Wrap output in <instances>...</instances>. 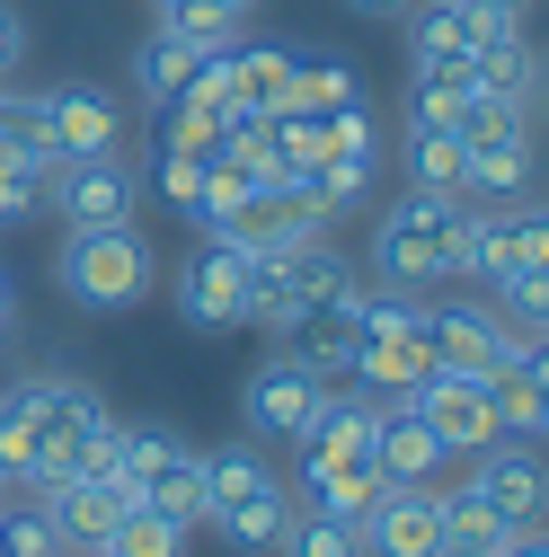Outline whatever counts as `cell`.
Masks as SVG:
<instances>
[{
  "label": "cell",
  "mask_w": 549,
  "mask_h": 557,
  "mask_svg": "<svg viewBox=\"0 0 549 557\" xmlns=\"http://www.w3.org/2000/svg\"><path fill=\"white\" fill-rule=\"evenodd\" d=\"M204 10H222V18H257L266 0H204Z\"/></svg>",
  "instance_id": "obj_37"
},
{
  "label": "cell",
  "mask_w": 549,
  "mask_h": 557,
  "mask_svg": "<svg viewBox=\"0 0 549 557\" xmlns=\"http://www.w3.org/2000/svg\"><path fill=\"white\" fill-rule=\"evenodd\" d=\"M346 10H364V18H390V10H407V0H346Z\"/></svg>",
  "instance_id": "obj_39"
},
{
  "label": "cell",
  "mask_w": 549,
  "mask_h": 557,
  "mask_svg": "<svg viewBox=\"0 0 549 557\" xmlns=\"http://www.w3.org/2000/svg\"><path fill=\"white\" fill-rule=\"evenodd\" d=\"M274 557H364V540L346 531V522H337V513H293V531H284V548H274Z\"/></svg>",
  "instance_id": "obj_32"
},
{
  "label": "cell",
  "mask_w": 549,
  "mask_h": 557,
  "mask_svg": "<svg viewBox=\"0 0 549 557\" xmlns=\"http://www.w3.org/2000/svg\"><path fill=\"white\" fill-rule=\"evenodd\" d=\"M36 213H45V177H27V169L0 160V231H19V222H36Z\"/></svg>",
  "instance_id": "obj_35"
},
{
  "label": "cell",
  "mask_w": 549,
  "mask_h": 557,
  "mask_svg": "<svg viewBox=\"0 0 549 557\" xmlns=\"http://www.w3.org/2000/svg\"><path fill=\"white\" fill-rule=\"evenodd\" d=\"M302 186H310V203H319V213L337 222V213H355V203L373 195V160H319Z\"/></svg>",
  "instance_id": "obj_31"
},
{
  "label": "cell",
  "mask_w": 549,
  "mask_h": 557,
  "mask_svg": "<svg viewBox=\"0 0 549 557\" xmlns=\"http://www.w3.org/2000/svg\"><path fill=\"white\" fill-rule=\"evenodd\" d=\"M0 505H10V478H0Z\"/></svg>",
  "instance_id": "obj_42"
},
{
  "label": "cell",
  "mask_w": 549,
  "mask_h": 557,
  "mask_svg": "<svg viewBox=\"0 0 549 557\" xmlns=\"http://www.w3.org/2000/svg\"><path fill=\"white\" fill-rule=\"evenodd\" d=\"M240 301H248V257L222 231H204V248L178 265V319L222 336V327H240Z\"/></svg>",
  "instance_id": "obj_6"
},
{
  "label": "cell",
  "mask_w": 549,
  "mask_h": 557,
  "mask_svg": "<svg viewBox=\"0 0 549 557\" xmlns=\"http://www.w3.org/2000/svg\"><path fill=\"white\" fill-rule=\"evenodd\" d=\"M195 62H204V45H186L178 27H151V36H143V53H133V89H143V107H169V98H186Z\"/></svg>",
  "instance_id": "obj_21"
},
{
  "label": "cell",
  "mask_w": 549,
  "mask_h": 557,
  "mask_svg": "<svg viewBox=\"0 0 549 557\" xmlns=\"http://www.w3.org/2000/svg\"><path fill=\"white\" fill-rule=\"evenodd\" d=\"M346 98H364L355 62H310V53H302V72H293V107H346Z\"/></svg>",
  "instance_id": "obj_33"
},
{
  "label": "cell",
  "mask_w": 549,
  "mask_h": 557,
  "mask_svg": "<svg viewBox=\"0 0 549 557\" xmlns=\"http://www.w3.org/2000/svg\"><path fill=\"white\" fill-rule=\"evenodd\" d=\"M98 557H186V522H169V513H151V505H124V522L107 531Z\"/></svg>",
  "instance_id": "obj_26"
},
{
  "label": "cell",
  "mask_w": 549,
  "mask_h": 557,
  "mask_svg": "<svg viewBox=\"0 0 549 557\" xmlns=\"http://www.w3.org/2000/svg\"><path fill=\"white\" fill-rule=\"evenodd\" d=\"M469 496L478 505H497L505 522H540L549 505V469H540V443H488V451H469Z\"/></svg>",
  "instance_id": "obj_9"
},
{
  "label": "cell",
  "mask_w": 549,
  "mask_h": 557,
  "mask_svg": "<svg viewBox=\"0 0 549 557\" xmlns=\"http://www.w3.org/2000/svg\"><path fill=\"white\" fill-rule=\"evenodd\" d=\"M178 443H186L178 425H115V486H124V496H143L151 469H160Z\"/></svg>",
  "instance_id": "obj_28"
},
{
  "label": "cell",
  "mask_w": 549,
  "mask_h": 557,
  "mask_svg": "<svg viewBox=\"0 0 549 557\" xmlns=\"http://www.w3.org/2000/svg\"><path fill=\"white\" fill-rule=\"evenodd\" d=\"M45 133L62 160H98V151H124V107L89 81H62V89H45Z\"/></svg>",
  "instance_id": "obj_11"
},
{
  "label": "cell",
  "mask_w": 549,
  "mask_h": 557,
  "mask_svg": "<svg viewBox=\"0 0 549 557\" xmlns=\"http://www.w3.org/2000/svg\"><path fill=\"white\" fill-rule=\"evenodd\" d=\"M523 522H505L497 505H478L469 486H443V548L435 557H505Z\"/></svg>",
  "instance_id": "obj_16"
},
{
  "label": "cell",
  "mask_w": 549,
  "mask_h": 557,
  "mask_svg": "<svg viewBox=\"0 0 549 557\" xmlns=\"http://www.w3.org/2000/svg\"><path fill=\"white\" fill-rule=\"evenodd\" d=\"M435 425V443L452 451V460H469V451H488V443H505V425H497V398H488V381H469V372H435L417 398H407Z\"/></svg>",
  "instance_id": "obj_7"
},
{
  "label": "cell",
  "mask_w": 549,
  "mask_h": 557,
  "mask_svg": "<svg viewBox=\"0 0 549 557\" xmlns=\"http://www.w3.org/2000/svg\"><path fill=\"white\" fill-rule=\"evenodd\" d=\"M293 72H302V53H284V45H231V107H257V115L293 107Z\"/></svg>",
  "instance_id": "obj_18"
},
{
  "label": "cell",
  "mask_w": 549,
  "mask_h": 557,
  "mask_svg": "<svg viewBox=\"0 0 549 557\" xmlns=\"http://www.w3.org/2000/svg\"><path fill=\"white\" fill-rule=\"evenodd\" d=\"M293 496L284 486H257V496H240V505H222L213 513V531H222V548H240V557H274L284 548V531H293Z\"/></svg>",
  "instance_id": "obj_15"
},
{
  "label": "cell",
  "mask_w": 549,
  "mask_h": 557,
  "mask_svg": "<svg viewBox=\"0 0 549 557\" xmlns=\"http://www.w3.org/2000/svg\"><path fill=\"white\" fill-rule=\"evenodd\" d=\"M426 345H435V372H469V381H497L514 355H532V327H505L497 301H435L426 310Z\"/></svg>",
  "instance_id": "obj_3"
},
{
  "label": "cell",
  "mask_w": 549,
  "mask_h": 557,
  "mask_svg": "<svg viewBox=\"0 0 549 557\" xmlns=\"http://www.w3.org/2000/svg\"><path fill=\"white\" fill-rule=\"evenodd\" d=\"M505 557H540V522H523V531H514V548H505Z\"/></svg>",
  "instance_id": "obj_38"
},
{
  "label": "cell",
  "mask_w": 549,
  "mask_h": 557,
  "mask_svg": "<svg viewBox=\"0 0 549 557\" xmlns=\"http://www.w3.org/2000/svg\"><path fill=\"white\" fill-rule=\"evenodd\" d=\"M53 284L72 293L81 310H133V301H151L160 257H151L143 222H124V231H72L62 257H53Z\"/></svg>",
  "instance_id": "obj_2"
},
{
  "label": "cell",
  "mask_w": 549,
  "mask_h": 557,
  "mask_svg": "<svg viewBox=\"0 0 549 557\" xmlns=\"http://www.w3.org/2000/svg\"><path fill=\"white\" fill-rule=\"evenodd\" d=\"M0 557H72L53 531V513L27 496V505H0Z\"/></svg>",
  "instance_id": "obj_30"
},
{
  "label": "cell",
  "mask_w": 549,
  "mask_h": 557,
  "mask_svg": "<svg viewBox=\"0 0 549 557\" xmlns=\"http://www.w3.org/2000/svg\"><path fill=\"white\" fill-rule=\"evenodd\" d=\"M133 505H151V513H169V522H204V469H195V443H178L160 469H151V486H143V496H133Z\"/></svg>",
  "instance_id": "obj_22"
},
{
  "label": "cell",
  "mask_w": 549,
  "mask_h": 557,
  "mask_svg": "<svg viewBox=\"0 0 549 557\" xmlns=\"http://www.w3.org/2000/svg\"><path fill=\"white\" fill-rule=\"evenodd\" d=\"M45 213H62V231H124V222H143V177H133L124 151L62 160L45 177Z\"/></svg>",
  "instance_id": "obj_4"
},
{
  "label": "cell",
  "mask_w": 549,
  "mask_h": 557,
  "mask_svg": "<svg viewBox=\"0 0 549 557\" xmlns=\"http://www.w3.org/2000/svg\"><path fill=\"white\" fill-rule=\"evenodd\" d=\"M540 160H532V133L523 143H488V151H461V203H532Z\"/></svg>",
  "instance_id": "obj_14"
},
{
  "label": "cell",
  "mask_w": 549,
  "mask_h": 557,
  "mask_svg": "<svg viewBox=\"0 0 549 557\" xmlns=\"http://www.w3.org/2000/svg\"><path fill=\"white\" fill-rule=\"evenodd\" d=\"M452 222H461V195H426L407 186L390 213L373 222V274L390 293H435L452 274Z\"/></svg>",
  "instance_id": "obj_1"
},
{
  "label": "cell",
  "mask_w": 549,
  "mask_h": 557,
  "mask_svg": "<svg viewBox=\"0 0 549 557\" xmlns=\"http://www.w3.org/2000/svg\"><path fill=\"white\" fill-rule=\"evenodd\" d=\"M266 186V169L257 160H240V151H213V160H204V213H195V231H222L231 213H240V203Z\"/></svg>",
  "instance_id": "obj_24"
},
{
  "label": "cell",
  "mask_w": 549,
  "mask_h": 557,
  "mask_svg": "<svg viewBox=\"0 0 549 557\" xmlns=\"http://www.w3.org/2000/svg\"><path fill=\"white\" fill-rule=\"evenodd\" d=\"M488 398H497V425H505V443H540V425H549V389H540V345L532 355H514L497 381H488Z\"/></svg>",
  "instance_id": "obj_19"
},
{
  "label": "cell",
  "mask_w": 549,
  "mask_h": 557,
  "mask_svg": "<svg viewBox=\"0 0 549 557\" xmlns=\"http://www.w3.org/2000/svg\"><path fill=\"white\" fill-rule=\"evenodd\" d=\"M27 72V10L19 0H0V89H10Z\"/></svg>",
  "instance_id": "obj_36"
},
{
  "label": "cell",
  "mask_w": 549,
  "mask_h": 557,
  "mask_svg": "<svg viewBox=\"0 0 549 557\" xmlns=\"http://www.w3.org/2000/svg\"><path fill=\"white\" fill-rule=\"evenodd\" d=\"M284 355H293L302 372H319V381L355 372V319H346V301H337V310H302V319L284 327Z\"/></svg>",
  "instance_id": "obj_17"
},
{
  "label": "cell",
  "mask_w": 549,
  "mask_h": 557,
  "mask_svg": "<svg viewBox=\"0 0 549 557\" xmlns=\"http://www.w3.org/2000/svg\"><path fill=\"white\" fill-rule=\"evenodd\" d=\"M364 557H435L443 548V486H381V505L355 522Z\"/></svg>",
  "instance_id": "obj_8"
},
{
  "label": "cell",
  "mask_w": 549,
  "mask_h": 557,
  "mask_svg": "<svg viewBox=\"0 0 549 557\" xmlns=\"http://www.w3.org/2000/svg\"><path fill=\"white\" fill-rule=\"evenodd\" d=\"M0 336H10V274H0Z\"/></svg>",
  "instance_id": "obj_40"
},
{
  "label": "cell",
  "mask_w": 549,
  "mask_h": 557,
  "mask_svg": "<svg viewBox=\"0 0 549 557\" xmlns=\"http://www.w3.org/2000/svg\"><path fill=\"white\" fill-rule=\"evenodd\" d=\"M399 160H407V186H426V195H461V143H452V133H407Z\"/></svg>",
  "instance_id": "obj_29"
},
{
  "label": "cell",
  "mask_w": 549,
  "mask_h": 557,
  "mask_svg": "<svg viewBox=\"0 0 549 557\" xmlns=\"http://www.w3.org/2000/svg\"><path fill=\"white\" fill-rule=\"evenodd\" d=\"M373 469H381V486H435L443 469H452V451L435 443V425L417 407H381V443H373Z\"/></svg>",
  "instance_id": "obj_13"
},
{
  "label": "cell",
  "mask_w": 549,
  "mask_h": 557,
  "mask_svg": "<svg viewBox=\"0 0 549 557\" xmlns=\"http://www.w3.org/2000/svg\"><path fill=\"white\" fill-rule=\"evenodd\" d=\"M443 62H469V10L461 0L417 10V36H407V72H443Z\"/></svg>",
  "instance_id": "obj_23"
},
{
  "label": "cell",
  "mask_w": 549,
  "mask_h": 557,
  "mask_svg": "<svg viewBox=\"0 0 549 557\" xmlns=\"http://www.w3.org/2000/svg\"><path fill=\"white\" fill-rule=\"evenodd\" d=\"M523 133H532V115H523L514 98H497V89L461 98V115H452V143H461V151H488V143H523Z\"/></svg>",
  "instance_id": "obj_25"
},
{
  "label": "cell",
  "mask_w": 549,
  "mask_h": 557,
  "mask_svg": "<svg viewBox=\"0 0 549 557\" xmlns=\"http://www.w3.org/2000/svg\"><path fill=\"white\" fill-rule=\"evenodd\" d=\"M36 505L53 513V531H62V548H72V557H98V548H107V531L124 522V505H133V496H124L115 478H62L53 496H36Z\"/></svg>",
  "instance_id": "obj_12"
},
{
  "label": "cell",
  "mask_w": 549,
  "mask_h": 557,
  "mask_svg": "<svg viewBox=\"0 0 549 557\" xmlns=\"http://www.w3.org/2000/svg\"><path fill=\"white\" fill-rule=\"evenodd\" d=\"M488 10H514V18H532V0H488Z\"/></svg>",
  "instance_id": "obj_41"
},
{
  "label": "cell",
  "mask_w": 549,
  "mask_h": 557,
  "mask_svg": "<svg viewBox=\"0 0 549 557\" xmlns=\"http://www.w3.org/2000/svg\"><path fill=\"white\" fill-rule=\"evenodd\" d=\"M319 398H328V381L302 372L284 345H274V355L240 381V434H248V443H302L310 416H319Z\"/></svg>",
  "instance_id": "obj_5"
},
{
  "label": "cell",
  "mask_w": 549,
  "mask_h": 557,
  "mask_svg": "<svg viewBox=\"0 0 549 557\" xmlns=\"http://www.w3.org/2000/svg\"><path fill=\"white\" fill-rule=\"evenodd\" d=\"M293 505L337 513V522L355 531V522L381 505V469H373L364 451H319V443H302V486H293Z\"/></svg>",
  "instance_id": "obj_10"
},
{
  "label": "cell",
  "mask_w": 549,
  "mask_h": 557,
  "mask_svg": "<svg viewBox=\"0 0 549 557\" xmlns=\"http://www.w3.org/2000/svg\"><path fill=\"white\" fill-rule=\"evenodd\" d=\"M160 151H178V160H213V151H222V107L169 98V107H160Z\"/></svg>",
  "instance_id": "obj_27"
},
{
  "label": "cell",
  "mask_w": 549,
  "mask_h": 557,
  "mask_svg": "<svg viewBox=\"0 0 549 557\" xmlns=\"http://www.w3.org/2000/svg\"><path fill=\"white\" fill-rule=\"evenodd\" d=\"M195 469H204V522H213L222 505H240V496H257V486H274V469H266V443H222V451H195Z\"/></svg>",
  "instance_id": "obj_20"
},
{
  "label": "cell",
  "mask_w": 549,
  "mask_h": 557,
  "mask_svg": "<svg viewBox=\"0 0 549 557\" xmlns=\"http://www.w3.org/2000/svg\"><path fill=\"white\" fill-rule=\"evenodd\" d=\"M151 195H160V203H178V213L195 222V213H204V160L160 151V160H151Z\"/></svg>",
  "instance_id": "obj_34"
}]
</instances>
